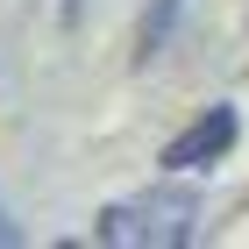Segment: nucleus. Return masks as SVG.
<instances>
[{
    "label": "nucleus",
    "mask_w": 249,
    "mask_h": 249,
    "mask_svg": "<svg viewBox=\"0 0 249 249\" xmlns=\"http://www.w3.org/2000/svg\"><path fill=\"white\" fill-rule=\"evenodd\" d=\"M178 15H185V0H150V7H142V29H135V64H150L157 50L171 43Z\"/></svg>",
    "instance_id": "7ed1b4c3"
},
{
    "label": "nucleus",
    "mask_w": 249,
    "mask_h": 249,
    "mask_svg": "<svg viewBox=\"0 0 249 249\" xmlns=\"http://www.w3.org/2000/svg\"><path fill=\"white\" fill-rule=\"evenodd\" d=\"M199 192L185 185V171H164V185L135 192V199H114V207L93 221L100 242H121V249H178L199 235Z\"/></svg>",
    "instance_id": "f257e3e1"
},
{
    "label": "nucleus",
    "mask_w": 249,
    "mask_h": 249,
    "mask_svg": "<svg viewBox=\"0 0 249 249\" xmlns=\"http://www.w3.org/2000/svg\"><path fill=\"white\" fill-rule=\"evenodd\" d=\"M15 242H21V228L7 221V207H0V249H15Z\"/></svg>",
    "instance_id": "20e7f679"
},
{
    "label": "nucleus",
    "mask_w": 249,
    "mask_h": 249,
    "mask_svg": "<svg viewBox=\"0 0 249 249\" xmlns=\"http://www.w3.org/2000/svg\"><path fill=\"white\" fill-rule=\"evenodd\" d=\"M235 135H242V114H235L228 100H213L207 114H192L185 128L171 135V142H164V150H157V164H164V171H207V164H221V157L235 150Z\"/></svg>",
    "instance_id": "f03ea898"
}]
</instances>
